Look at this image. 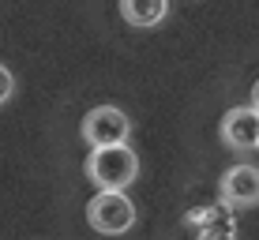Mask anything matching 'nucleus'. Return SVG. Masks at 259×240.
I'll return each instance as SVG.
<instances>
[{
  "label": "nucleus",
  "mask_w": 259,
  "mask_h": 240,
  "mask_svg": "<svg viewBox=\"0 0 259 240\" xmlns=\"http://www.w3.org/2000/svg\"><path fill=\"white\" fill-rule=\"evenodd\" d=\"M87 176H91L98 188H128L139 176V158L128 143L94 147V154L87 158Z\"/></svg>",
  "instance_id": "obj_1"
},
{
  "label": "nucleus",
  "mask_w": 259,
  "mask_h": 240,
  "mask_svg": "<svg viewBox=\"0 0 259 240\" xmlns=\"http://www.w3.org/2000/svg\"><path fill=\"white\" fill-rule=\"evenodd\" d=\"M87 221H91L98 233L117 236V233H128V229L136 225V207H132V199L124 195V188H102L87 203Z\"/></svg>",
  "instance_id": "obj_2"
},
{
  "label": "nucleus",
  "mask_w": 259,
  "mask_h": 240,
  "mask_svg": "<svg viewBox=\"0 0 259 240\" xmlns=\"http://www.w3.org/2000/svg\"><path fill=\"white\" fill-rule=\"evenodd\" d=\"M132 120L124 117V109L117 105H98L83 117V139L91 147H105V143H128Z\"/></svg>",
  "instance_id": "obj_3"
},
{
  "label": "nucleus",
  "mask_w": 259,
  "mask_h": 240,
  "mask_svg": "<svg viewBox=\"0 0 259 240\" xmlns=\"http://www.w3.org/2000/svg\"><path fill=\"white\" fill-rule=\"evenodd\" d=\"M218 191H222V203L233 207V210L255 207V203H259V169L255 165H233V169H226Z\"/></svg>",
  "instance_id": "obj_4"
},
{
  "label": "nucleus",
  "mask_w": 259,
  "mask_h": 240,
  "mask_svg": "<svg viewBox=\"0 0 259 240\" xmlns=\"http://www.w3.org/2000/svg\"><path fill=\"white\" fill-rule=\"evenodd\" d=\"M188 229L203 240H233L237 236V214L226 203H214V207H195L188 214Z\"/></svg>",
  "instance_id": "obj_5"
},
{
  "label": "nucleus",
  "mask_w": 259,
  "mask_h": 240,
  "mask_svg": "<svg viewBox=\"0 0 259 240\" xmlns=\"http://www.w3.org/2000/svg\"><path fill=\"white\" fill-rule=\"evenodd\" d=\"M222 143L233 150H255L259 147V109L240 105L222 117Z\"/></svg>",
  "instance_id": "obj_6"
},
{
  "label": "nucleus",
  "mask_w": 259,
  "mask_h": 240,
  "mask_svg": "<svg viewBox=\"0 0 259 240\" xmlns=\"http://www.w3.org/2000/svg\"><path fill=\"white\" fill-rule=\"evenodd\" d=\"M169 12V0H120V15L132 26L147 30V26H158Z\"/></svg>",
  "instance_id": "obj_7"
},
{
  "label": "nucleus",
  "mask_w": 259,
  "mask_h": 240,
  "mask_svg": "<svg viewBox=\"0 0 259 240\" xmlns=\"http://www.w3.org/2000/svg\"><path fill=\"white\" fill-rule=\"evenodd\" d=\"M12 90H15V79H12V72H8L4 64H0V105L12 98Z\"/></svg>",
  "instance_id": "obj_8"
},
{
  "label": "nucleus",
  "mask_w": 259,
  "mask_h": 240,
  "mask_svg": "<svg viewBox=\"0 0 259 240\" xmlns=\"http://www.w3.org/2000/svg\"><path fill=\"white\" fill-rule=\"evenodd\" d=\"M252 105L259 109V79H255V86H252Z\"/></svg>",
  "instance_id": "obj_9"
}]
</instances>
